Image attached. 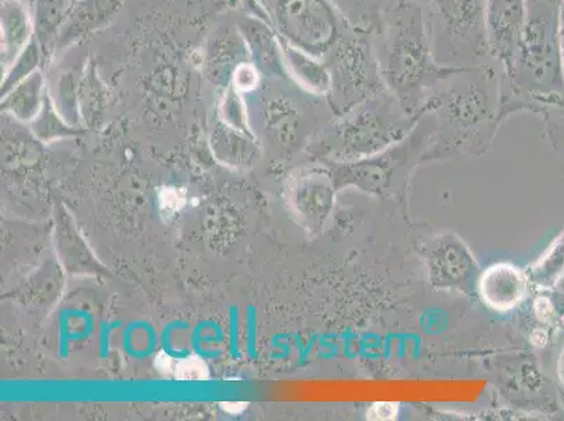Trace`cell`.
I'll use <instances>...</instances> for the list:
<instances>
[{
	"mask_svg": "<svg viewBox=\"0 0 564 421\" xmlns=\"http://www.w3.org/2000/svg\"><path fill=\"white\" fill-rule=\"evenodd\" d=\"M332 2L354 28L372 32L384 9L394 0H332Z\"/></svg>",
	"mask_w": 564,
	"mask_h": 421,
	"instance_id": "cell-13",
	"label": "cell"
},
{
	"mask_svg": "<svg viewBox=\"0 0 564 421\" xmlns=\"http://www.w3.org/2000/svg\"><path fill=\"white\" fill-rule=\"evenodd\" d=\"M558 45H561L562 66L564 75V0L558 4Z\"/></svg>",
	"mask_w": 564,
	"mask_h": 421,
	"instance_id": "cell-20",
	"label": "cell"
},
{
	"mask_svg": "<svg viewBox=\"0 0 564 421\" xmlns=\"http://www.w3.org/2000/svg\"><path fill=\"white\" fill-rule=\"evenodd\" d=\"M271 9L282 39L317 60L354 28L332 0H271Z\"/></svg>",
	"mask_w": 564,
	"mask_h": 421,
	"instance_id": "cell-4",
	"label": "cell"
},
{
	"mask_svg": "<svg viewBox=\"0 0 564 421\" xmlns=\"http://www.w3.org/2000/svg\"><path fill=\"white\" fill-rule=\"evenodd\" d=\"M330 74L329 95L352 105L387 89L379 71L372 32L351 28L325 56Z\"/></svg>",
	"mask_w": 564,
	"mask_h": 421,
	"instance_id": "cell-5",
	"label": "cell"
},
{
	"mask_svg": "<svg viewBox=\"0 0 564 421\" xmlns=\"http://www.w3.org/2000/svg\"><path fill=\"white\" fill-rule=\"evenodd\" d=\"M72 8V0H37L35 4V25L39 41L43 47L54 43L56 33Z\"/></svg>",
	"mask_w": 564,
	"mask_h": 421,
	"instance_id": "cell-14",
	"label": "cell"
},
{
	"mask_svg": "<svg viewBox=\"0 0 564 421\" xmlns=\"http://www.w3.org/2000/svg\"><path fill=\"white\" fill-rule=\"evenodd\" d=\"M557 377H558V379H561V382L564 385V346L562 348L561 354H558Z\"/></svg>",
	"mask_w": 564,
	"mask_h": 421,
	"instance_id": "cell-21",
	"label": "cell"
},
{
	"mask_svg": "<svg viewBox=\"0 0 564 421\" xmlns=\"http://www.w3.org/2000/svg\"><path fill=\"white\" fill-rule=\"evenodd\" d=\"M527 0H486V35L491 56L509 76L520 48Z\"/></svg>",
	"mask_w": 564,
	"mask_h": 421,
	"instance_id": "cell-6",
	"label": "cell"
},
{
	"mask_svg": "<svg viewBox=\"0 0 564 421\" xmlns=\"http://www.w3.org/2000/svg\"><path fill=\"white\" fill-rule=\"evenodd\" d=\"M561 0H527L520 48L511 74H501V86L541 109L564 105V75L558 45Z\"/></svg>",
	"mask_w": 564,
	"mask_h": 421,
	"instance_id": "cell-2",
	"label": "cell"
},
{
	"mask_svg": "<svg viewBox=\"0 0 564 421\" xmlns=\"http://www.w3.org/2000/svg\"><path fill=\"white\" fill-rule=\"evenodd\" d=\"M551 111L555 115L551 121L552 136L556 138L558 145L564 148V105Z\"/></svg>",
	"mask_w": 564,
	"mask_h": 421,
	"instance_id": "cell-19",
	"label": "cell"
},
{
	"mask_svg": "<svg viewBox=\"0 0 564 421\" xmlns=\"http://www.w3.org/2000/svg\"><path fill=\"white\" fill-rule=\"evenodd\" d=\"M525 274L530 284L542 291H552L564 279V230Z\"/></svg>",
	"mask_w": 564,
	"mask_h": 421,
	"instance_id": "cell-12",
	"label": "cell"
},
{
	"mask_svg": "<svg viewBox=\"0 0 564 421\" xmlns=\"http://www.w3.org/2000/svg\"><path fill=\"white\" fill-rule=\"evenodd\" d=\"M425 25L435 61L475 68L495 60L486 35V0H423Z\"/></svg>",
	"mask_w": 564,
	"mask_h": 421,
	"instance_id": "cell-3",
	"label": "cell"
},
{
	"mask_svg": "<svg viewBox=\"0 0 564 421\" xmlns=\"http://www.w3.org/2000/svg\"><path fill=\"white\" fill-rule=\"evenodd\" d=\"M399 406L393 402L373 403L367 412L369 420H393L398 418Z\"/></svg>",
	"mask_w": 564,
	"mask_h": 421,
	"instance_id": "cell-17",
	"label": "cell"
},
{
	"mask_svg": "<svg viewBox=\"0 0 564 421\" xmlns=\"http://www.w3.org/2000/svg\"><path fill=\"white\" fill-rule=\"evenodd\" d=\"M225 106H227V112H224V115L227 116V120L240 127V125H242L243 111L240 109V99L238 95H236V90L229 91L227 100H225Z\"/></svg>",
	"mask_w": 564,
	"mask_h": 421,
	"instance_id": "cell-18",
	"label": "cell"
},
{
	"mask_svg": "<svg viewBox=\"0 0 564 421\" xmlns=\"http://www.w3.org/2000/svg\"><path fill=\"white\" fill-rule=\"evenodd\" d=\"M528 285L524 271L510 263H497L481 274L479 292L491 310L509 312L524 300Z\"/></svg>",
	"mask_w": 564,
	"mask_h": 421,
	"instance_id": "cell-7",
	"label": "cell"
},
{
	"mask_svg": "<svg viewBox=\"0 0 564 421\" xmlns=\"http://www.w3.org/2000/svg\"><path fill=\"white\" fill-rule=\"evenodd\" d=\"M43 74L39 71L33 72L4 97L3 109L20 120H32L39 116L40 107L43 105Z\"/></svg>",
	"mask_w": 564,
	"mask_h": 421,
	"instance_id": "cell-11",
	"label": "cell"
},
{
	"mask_svg": "<svg viewBox=\"0 0 564 421\" xmlns=\"http://www.w3.org/2000/svg\"><path fill=\"white\" fill-rule=\"evenodd\" d=\"M280 48L286 72H290L294 80L312 95H329L332 80L325 63H321L315 56L295 47L284 39H280Z\"/></svg>",
	"mask_w": 564,
	"mask_h": 421,
	"instance_id": "cell-9",
	"label": "cell"
},
{
	"mask_svg": "<svg viewBox=\"0 0 564 421\" xmlns=\"http://www.w3.org/2000/svg\"><path fill=\"white\" fill-rule=\"evenodd\" d=\"M121 4V0H75L56 33L55 47H68L95 30L105 28L116 17Z\"/></svg>",
	"mask_w": 564,
	"mask_h": 421,
	"instance_id": "cell-8",
	"label": "cell"
},
{
	"mask_svg": "<svg viewBox=\"0 0 564 421\" xmlns=\"http://www.w3.org/2000/svg\"><path fill=\"white\" fill-rule=\"evenodd\" d=\"M33 25L20 0L2 2V66L8 71L32 41Z\"/></svg>",
	"mask_w": 564,
	"mask_h": 421,
	"instance_id": "cell-10",
	"label": "cell"
},
{
	"mask_svg": "<svg viewBox=\"0 0 564 421\" xmlns=\"http://www.w3.org/2000/svg\"><path fill=\"white\" fill-rule=\"evenodd\" d=\"M40 63V53L37 47V40L33 39L30 41L28 48L20 54L19 58L14 61V64L4 72V82L2 85V91L8 95L14 86L19 85L20 82L32 75L37 68Z\"/></svg>",
	"mask_w": 564,
	"mask_h": 421,
	"instance_id": "cell-15",
	"label": "cell"
},
{
	"mask_svg": "<svg viewBox=\"0 0 564 421\" xmlns=\"http://www.w3.org/2000/svg\"><path fill=\"white\" fill-rule=\"evenodd\" d=\"M234 84L238 90H253L256 85L259 84L258 71L249 64L240 65L235 72Z\"/></svg>",
	"mask_w": 564,
	"mask_h": 421,
	"instance_id": "cell-16",
	"label": "cell"
},
{
	"mask_svg": "<svg viewBox=\"0 0 564 421\" xmlns=\"http://www.w3.org/2000/svg\"><path fill=\"white\" fill-rule=\"evenodd\" d=\"M372 45L384 86L404 110L430 100L445 78L459 68L434 58L422 4L394 0L372 30Z\"/></svg>",
	"mask_w": 564,
	"mask_h": 421,
	"instance_id": "cell-1",
	"label": "cell"
}]
</instances>
